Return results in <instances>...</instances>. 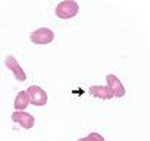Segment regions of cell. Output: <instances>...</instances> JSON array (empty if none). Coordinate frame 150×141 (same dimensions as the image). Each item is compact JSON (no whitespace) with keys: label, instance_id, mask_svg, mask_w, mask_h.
<instances>
[{"label":"cell","instance_id":"obj_1","mask_svg":"<svg viewBox=\"0 0 150 141\" xmlns=\"http://www.w3.org/2000/svg\"><path fill=\"white\" fill-rule=\"evenodd\" d=\"M79 12V4L74 0H64L59 1L55 9L56 18L59 19H72Z\"/></svg>","mask_w":150,"mask_h":141},{"label":"cell","instance_id":"obj_2","mask_svg":"<svg viewBox=\"0 0 150 141\" xmlns=\"http://www.w3.org/2000/svg\"><path fill=\"white\" fill-rule=\"evenodd\" d=\"M28 92V97H29V102L32 105L36 106H43L48 102V94L38 85H32L26 89Z\"/></svg>","mask_w":150,"mask_h":141},{"label":"cell","instance_id":"obj_3","mask_svg":"<svg viewBox=\"0 0 150 141\" xmlns=\"http://www.w3.org/2000/svg\"><path fill=\"white\" fill-rule=\"evenodd\" d=\"M55 39V35L48 27H39L30 33V42L35 45H48Z\"/></svg>","mask_w":150,"mask_h":141},{"label":"cell","instance_id":"obj_4","mask_svg":"<svg viewBox=\"0 0 150 141\" xmlns=\"http://www.w3.org/2000/svg\"><path fill=\"white\" fill-rule=\"evenodd\" d=\"M4 65H6L7 69L13 72L15 79H16L18 82H25V81H26V73H25L23 68L20 66V63L18 62V59H16L13 55L6 56V59H4Z\"/></svg>","mask_w":150,"mask_h":141},{"label":"cell","instance_id":"obj_5","mask_svg":"<svg viewBox=\"0 0 150 141\" xmlns=\"http://www.w3.org/2000/svg\"><path fill=\"white\" fill-rule=\"evenodd\" d=\"M105 81H107V88L110 89L112 97H117V98H121L126 95V88L123 85V82L112 73L105 75Z\"/></svg>","mask_w":150,"mask_h":141},{"label":"cell","instance_id":"obj_6","mask_svg":"<svg viewBox=\"0 0 150 141\" xmlns=\"http://www.w3.org/2000/svg\"><path fill=\"white\" fill-rule=\"evenodd\" d=\"M12 121L19 124L25 130H30L35 125V117L29 112H25V111H15L12 114Z\"/></svg>","mask_w":150,"mask_h":141},{"label":"cell","instance_id":"obj_7","mask_svg":"<svg viewBox=\"0 0 150 141\" xmlns=\"http://www.w3.org/2000/svg\"><path fill=\"white\" fill-rule=\"evenodd\" d=\"M88 92H90L91 97L100 98V99H111L112 98L111 92L107 88V85H91Z\"/></svg>","mask_w":150,"mask_h":141},{"label":"cell","instance_id":"obj_8","mask_svg":"<svg viewBox=\"0 0 150 141\" xmlns=\"http://www.w3.org/2000/svg\"><path fill=\"white\" fill-rule=\"evenodd\" d=\"M29 105V97H28V92L26 91H20L18 92L16 98H15V109L16 111H23L26 109Z\"/></svg>","mask_w":150,"mask_h":141},{"label":"cell","instance_id":"obj_9","mask_svg":"<svg viewBox=\"0 0 150 141\" xmlns=\"http://www.w3.org/2000/svg\"><path fill=\"white\" fill-rule=\"evenodd\" d=\"M76 141H105V140H104V137H103L100 133H90L87 137L78 138Z\"/></svg>","mask_w":150,"mask_h":141}]
</instances>
